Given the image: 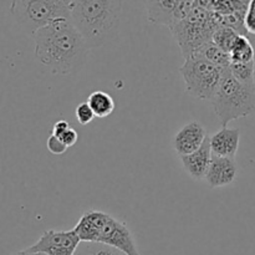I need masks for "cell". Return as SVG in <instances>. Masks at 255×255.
<instances>
[{"label":"cell","instance_id":"obj_1","mask_svg":"<svg viewBox=\"0 0 255 255\" xmlns=\"http://www.w3.org/2000/svg\"><path fill=\"white\" fill-rule=\"evenodd\" d=\"M32 37L36 59L52 74H75L86 64L90 47L67 17L54 20Z\"/></svg>","mask_w":255,"mask_h":255},{"label":"cell","instance_id":"obj_2","mask_svg":"<svg viewBox=\"0 0 255 255\" xmlns=\"http://www.w3.org/2000/svg\"><path fill=\"white\" fill-rule=\"evenodd\" d=\"M70 20L90 49L100 47L116 35L122 0H70Z\"/></svg>","mask_w":255,"mask_h":255},{"label":"cell","instance_id":"obj_3","mask_svg":"<svg viewBox=\"0 0 255 255\" xmlns=\"http://www.w3.org/2000/svg\"><path fill=\"white\" fill-rule=\"evenodd\" d=\"M74 231L81 242L106 244L126 255H141L128 227L102 211L90 209L85 212Z\"/></svg>","mask_w":255,"mask_h":255},{"label":"cell","instance_id":"obj_4","mask_svg":"<svg viewBox=\"0 0 255 255\" xmlns=\"http://www.w3.org/2000/svg\"><path fill=\"white\" fill-rule=\"evenodd\" d=\"M211 102L222 127H227L229 122L255 112V84H242L227 67Z\"/></svg>","mask_w":255,"mask_h":255},{"label":"cell","instance_id":"obj_5","mask_svg":"<svg viewBox=\"0 0 255 255\" xmlns=\"http://www.w3.org/2000/svg\"><path fill=\"white\" fill-rule=\"evenodd\" d=\"M219 26L218 16L211 10L193 6L184 19L171 29L184 59L193 55L202 45L211 41Z\"/></svg>","mask_w":255,"mask_h":255},{"label":"cell","instance_id":"obj_6","mask_svg":"<svg viewBox=\"0 0 255 255\" xmlns=\"http://www.w3.org/2000/svg\"><path fill=\"white\" fill-rule=\"evenodd\" d=\"M70 0H12L10 11L24 31L34 34L61 17L70 19Z\"/></svg>","mask_w":255,"mask_h":255},{"label":"cell","instance_id":"obj_7","mask_svg":"<svg viewBox=\"0 0 255 255\" xmlns=\"http://www.w3.org/2000/svg\"><path fill=\"white\" fill-rule=\"evenodd\" d=\"M224 70V67L193 54L188 59H184V64L179 69V72L189 95L196 99L211 101L218 90Z\"/></svg>","mask_w":255,"mask_h":255},{"label":"cell","instance_id":"obj_8","mask_svg":"<svg viewBox=\"0 0 255 255\" xmlns=\"http://www.w3.org/2000/svg\"><path fill=\"white\" fill-rule=\"evenodd\" d=\"M143 4L148 21L169 30L193 9V0H143Z\"/></svg>","mask_w":255,"mask_h":255},{"label":"cell","instance_id":"obj_9","mask_svg":"<svg viewBox=\"0 0 255 255\" xmlns=\"http://www.w3.org/2000/svg\"><path fill=\"white\" fill-rule=\"evenodd\" d=\"M80 243L81 239L74 229L72 231L50 229L44 232L39 241L27 249L45 255H75Z\"/></svg>","mask_w":255,"mask_h":255},{"label":"cell","instance_id":"obj_10","mask_svg":"<svg viewBox=\"0 0 255 255\" xmlns=\"http://www.w3.org/2000/svg\"><path fill=\"white\" fill-rule=\"evenodd\" d=\"M208 137L206 128L198 121L184 125L172 139V146L179 157L192 153L203 146Z\"/></svg>","mask_w":255,"mask_h":255},{"label":"cell","instance_id":"obj_11","mask_svg":"<svg viewBox=\"0 0 255 255\" xmlns=\"http://www.w3.org/2000/svg\"><path fill=\"white\" fill-rule=\"evenodd\" d=\"M237 176H238V166L236 158L213 156L204 179L212 188H221L233 183Z\"/></svg>","mask_w":255,"mask_h":255},{"label":"cell","instance_id":"obj_12","mask_svg":"<svg viewBox=\"0 0 255 255\" xmlns=\"http://www.w3.org/2000/svg\"><path fill=\"white\" fill-rule=\"evenodd\" d=\"M211 136H208L204 141L203 146L197 151L192 152V153L186 154V156H181L182 164L183 168L189 176L196 181H201L206 177L207 171L209 168V164L212 161V149H211V142H209Z\"/></svg>","mask_w":255,"mask_h":255},{"label":"cell","instance_id":"obj_13","mask_svg":"<svg viewBox=\"0 0 255 255\" xmlns=\"http://www.w3.org/2000/svg\"><path fill=\"white\" fill-rule=\"evenodd\" d=\"M209 142L213 156L236 158L241 142V131L228 126L222 127L218 132L211 136Z\"/></svg>","mask_w":255,"mask_h":255},{"label":"cell","instance_id":"obj_14","mask_svg":"<svg viewBox=\"0 0 255 255\" xmlns=\"http://www.w3.org/2000/svg\"><path fill=\"white\" fill-rule=\"evenodd\" d=\"M87 104L94 111L95 116L100 119L110 116L115 111V101L111 95L105 91H94L87 99Z\"/></svg>","mask_w":255,"mask_h":255},{"label":"cell","instance_id":"obj_15","mask_svg":"<svg viewBox=\"0 0 255 255\" xmlns=\"http://www.w3.org/2000/svg\"><path fill=\"white\" fill-rule=\"evenodd\" d=\"M194 54L199 55V56L204 57V59H207L208 61L213 62V64L218 65V66L221 67H224V69L229 67V65H231V56H229V54L223 51V50H222L218 45L214 44L212 40L206 42L204 45H202Z\"/></svg>","mask_w":255,"mask_h":255},{"label":"cell","instance_id":"obj_16","mask_svg":"<svg viewBox=\"0 0 255 255\" xmlns=\"http://www.w3.org/2000/svg\"><path fill=\"white\" fill-rule=\"evenodd\" d=\"M254 52L255 49L251 39L247 35H239L238 40H237L231 54H229L231 62H241V64L253 62Z\"/></svg>","mask_w":255,"mask_h":255},{"label":"cell","instance_id":"obj_17","mask_svg":"<svg viewBox=\"0 0 255 255\" xmlns=\"http://www.w3.org/2000/svg\"><path fill=\"white\" fill-rule=\"evenodd\" d=\"M239 35L242 34H239L236 30L231 29V27L221 26L214 31L213 36H212V41L218 45L227 54H231L232 49H233L234 44L238 40Z\"/></svg>","mask_w":255,"mask_h":255},{"label":"cell","instance_id":"obj_18","mask_svg":"<svg viewBox=\"0 0 255 255\" xmlns=\"http://www.w3.org/2000/svg\"><path fill=\"white\" fill-rule=\"evenodd\" d=\"M247 5L243 0H214L211 6V11L228 16V15L237 14V12L247 11Z\"/></svg>","mask_w":255,"mask_h":255},{"label":"cell","instance_id":"obj_19","mask_svg":"<svg viewBox=\"0 0 255 255\" xmlns=\"http://www.w3.org/2000/svg\"><path fill=\"white\" fill-rule=\"evenodd\" d=\"M75 255H126L121 251L101 243L81 242Z\"/></svg>","mask_w":255,"mask_h":255},{"label":"cell","instance_id":"obj_20","mask_svg":"<svg viewBox=\"0 0 255 255\" xmlns=\"http://www.w3.org/2000/svg\"><path fill=\"white\" fill-rule=\"evenodd\" d=\"M228 69L229 71H231V74L234 76V79H237L239 82H242V84H246V85L255 84L253 62H246V64H241V62H231Z\"/></svg>","mask_w":255,"mask_h":255},{"label":"cell","instance_id":"obj_21","mask_svg":"<svg viewBox=\"0 0 255 255\" xmlns=\"http://www.w3.org/2000/svg\"><path fill=\"white\" fill-rule=\"evenodd\" d=\"M75 115H76V120L79 121V124L81 125H89L90 122L94 121V119L96 117L87 102L80 104L79 106L76 107V110H75Z\"/></svg>","mask_w":255,"mask_h":255},{"label":"cell","instance_id":"obj_22","mask_svg":"<svg viewBox=\"0 0 255 255\" xmlns=\"http://www.w3.org/2000/svg\"><path fill=\"white\" fill-rule=\"evenodd\" d=\"M244 27L248 35H255V0H249L247 5Z\"/></svg>","mask_w":255,"mask_h":255},{"label":"cell","instance_id":"obj_23","mask_svg":"<svg viewBox=\"0 0 255 255\" xmlns=\"http://www.w3.org/2000/svg\"><path fill=\"white\" fill-rule=\"evenodd\" d=\"M67 148H69V147H67L59 137L55 136V134L51 133V136L47 138V149H49L52 154H57V156H59V154H64L65 152L67 151Z\"/></svg>","mask_w":255,"mask_h":255},{"label":"cell","instance_id":"obj_24","mask_svg":"<svg viewBox=\"0 0 255 255\" xmlns=\"http://www.w3.org/2000/svg\"><path fill=\"white\" fill-rule=\"evenodd\" d=\"M59 138L61 139V141L64 142L67 147H72L76 144L77 141H79V134H77V132L75 131L71 126H70L69 128H67L66 131L61 134V136H59Z\"/></svg>","mask_w":255,"mask_h":255},{"label":"cell","instance_id":"obj_25","mask_svg":"<svg viewBox=\"0 0 255 255\" xmlns=\"http://www.w3.org/2000/svg\"><path fill=\"white\" fill-rule=\"evenodd\" d=\"M70 127V125L67 124L65 120H60V121H57L56 124L54 125V127H52V134H55V136H61L62 133H64L65 131H66L67 128Z\"/></svg>","mask_w":255,"mask_h":255},{"label":"cell","instance_id":"obj_26","mask_svg":"<svg viewBox=\"0 0 255 255\" xmlns=\"http://www.w3.org/2000/svg\"><path fill=\"white\" fill-rule=\"evenodd\" d=\"M214 0H193V6L196 7H202V9L211 10L212 4H213Z\"/></svg>","mask_w":255,"mask_h":255},{"label":"cell","instance_id":"obj_27","mask_svg":"<svg viewBox=\"0 0 255 255\" xmlns=\"http://www.w3.org/2000/svg\"><path fill=\"white\" fill-rule=\"evenodd\" d=\"M14 255H45V254H42V253H36V252H31V251H29V249H24V251H20V252H17V253H15Z\"/></svg>","mask_w":255,"mask_h":255},{"label":"cell","instance_id":"obj_28","mask_svg":"<svg viewBox=\"0 0 255 255\" xmlns=\"http://www.w3.org/2000/svg\"><path fill=\"white\" fill-rule=\"evenodd\" d=\"M253 65H254V79H255V52H254V59H253Z\"/></svg>","mask_w":255,"mask_h":255},{"label":"cell","instance_id":"obj_29","mask_svg":"<svg viewBox=\"0 0 255 255\" xmlns=\"http://www.w3.org/2000/svg\"><path fill=\"white\" fill-rule=\"evenodd\" d=\"M243 1L246 2V4H248V1H249V0H243Z\"/></svg>","mask_w":255,"mask_h":255}]
</instances>
